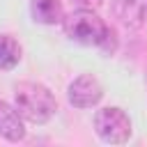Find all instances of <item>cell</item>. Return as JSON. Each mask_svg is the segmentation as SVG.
<instances>
[{
	"label": "cell",
	"mask_w": 147,
	"mask_h": 147,
	"mask_svg": "<svg viewBox=\"0 0 147 147\" xmlns=\"http://www.w3.org/2000/svg\"><path fill=\"white\" fill-rule=\"evenodd\" d=\"M14 103L23 119L32 124H44L53 117L57 110L55 96L48 92V87L39 83H18L14 90Z\"/></svg>",
	"instance_id": "7a4b0ae2"
},
{
	"label": "cell",
	"mask_w": 147,
	"mask_h": 147,
	"mask_svg": "<svg viewBox=\"0 0 147 147\" xmlns=\"http://www.w3.org/2000/svg\"><path fill=\"white\" fill-rule=\"evenodd\" d=\"M113 16L124 28H142L147 23V0H110Z\"/></svg>",
	"instance_id": "5b68a950"
},
{
	"label": "cell",
	"mask_w": 147,
	"mask_h": 147,
	"mask_svg": "<svg viewBox=\"0 0 147 147\" xmlns=\"http://www.w3.org/2000/svg\"><path fill=\"white\" fill-rule=\"evenodd\" d=\"M30 11H32V18L44 25H55V23L64 21V11H62L60 0H32Z\"/></svg>",
	"instance_id": "52a82bcc"
},
{
	"label": "cell",
	"mask_w": 147,
	"mask_h": 147,
	"mask_svg": "<svg viewBox=\"0 0 147 147\" xmlns=\"http://www.w3.org/2000/svg\"><path fill=\"white\" fill-rule=\"evenodd\" d=\"M101 2L103 0H71V5L78 9H96V7H101Z\"/></svg>",
	"instance_id": "9c48e42d"
},
{
	"label": "cell",
	"mask_w": 147,
	"mask_h": 147,
	"mask_svg": "<svg viewBox=\"0 0 147 147\" xmlns=\"http://www.w3.org/2000/svg\"><path fill=\"white\" fill-rule=\"evenodd\" d=\"M101 96L103 87L92 74H83L69 85V103L76 108H92L101 101Z\"/></svg>",
	"instance_id": "277c9868"
},
{
	"label": "cell",
	"mask_w": 147,
	"mask_h": 147,
	"mask_svg": "<svg viewBox=\"0 0 147 147\" xmlns=\"http://www.w3.org/2000/svg\"><path fill=\"white\" fill-rule=\"evenodd\" d=\"M64 32L69 39H74L83 46H96L106 55L115 53V46H117L115 30L103 18H99L92 9H78V11L69 14L64 18Z\"/></svg>",
	"instance_id": "6da1fadb"
},
{
	"label": "cell",
	"mask_w": 147,
	"mask_h": 147,
	"mask_svg": "<svg viewBox=\"0 0 147 147\" xmlns=\"http://www.w3.org/2000/svg\"><path fill=\"white\" fill-rule=\"evenodd\" d=\"M21 60V46L11 34H0V69H14Z\"/></svg>",
	"instance_id": "ba28073f"
},
{
	"label": "cell",
	"mask_w": 147,
	"mask_h": 147,
	"mask_svg": "<svg viewBox=\"0 0 147 147\" xmlns=\"http://www.w3.org/2000/svg\"><path fill=\"white\" fill-rule=\"evenodd\" d=\"M94 129L103 142L122 145L131 136V119L122 108H101L94 115Z\"/></svg>",
	"instance_id": "3957f363"
},
{
	"label": "cell",
	"mask_w": 147,
	"mask_h": 147,
	"mask_svg": "<svg viewBox=\"0 0 147 147\" xmlns=\"http://www.w3.org/2000/svg\"><path fill=\"white\" fill-rule=\"evenodd\" d=\"M0 136L11 140V142H18V140L25 138V129H23L21 115L7 101H0Z\"/></svg>",
	"instance_id": "8992f818"
}]
</instances>
